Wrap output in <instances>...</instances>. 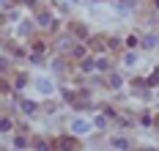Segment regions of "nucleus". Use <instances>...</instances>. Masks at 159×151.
I'll return each mask as SVG.
<instances>
[{"instance_id": "39448f33", "label": "nucleus", "mask_w": 159, "mask_h": 151, "mask_svg": "<svg viewBox=\"0 0 159 151\" xmlns=\"http://www.w3.org/2000/svg\"><path fill=\"white\" fill-rule=\"evenodd\" d=\"M110 146H112V149H129L132 143H129L126 137H112V140H110Z\"/></svg>"}, {"instance_id": "1a4fd4ad", "label": "nucleus", "mask_w": 159, "mask_h": 151, "mask_svg": "<svg viewBox=\"0 0 159 151\" xmlns=\"http://www.w3.org/2000/svg\"><path fill=\"white\" fill-rule=\"evenodd\" d=\"M14 146H16V149H25V146H28V140H25V137H14Z\"/></svg>"}, {"instance_id": "423d86ee", "label": "nucleus", "mask_w": 159, "mask_h": 151, "mask_svg": "<svg viewBox=\"0 0 159 151\" xmlns=\"http://www.w3.org/2000/svg\"><path fill=\"white\" fill-rule=\"evenodd\" d=\"M11 126H14V124H11L8 118H0V132H11Z\"/></svg>"}, {"instance_id": "7ed1b4c3", "label": "nucleus", "mask_w": 159, "mask_h": 151, "mask_svg": "<svg viewBox=\"0 0 159 151\" xmlns=\"http://www.w3.org/2000/svg\"><path fill=\"white\" fill-rule=\"evenodd\" d=\"M36 91H41V94H52L55 85H52V80H36Z\"/></svg>"}, {"instance_id": "f257e3e1", "label": "nucleus", "mask_w": 159, "mask_h": 151, "mask_svg": "<svg viewBox=\"0 0 159 151\" xmlns=\"http://www.w3.org/2000/svg\"><path fill=\"white\" fill-rule=\"evenodd\" d=\"M88 129H91V124H88V121H82V118H77V121H71V132L82 135V132H88Z\"/></svg>"}, {"instance_id": "0eeeda50", "label": "nucleus", "mask_w": 159, "mask_h": 151, "mask_svg": "<svg viewBox=\"0 0 159 151\" xmlns=\"http://www.w3.org/2000/svg\"><path fill=\"white\" fill-rule=\"evenodd\" d=\"M69 47H71V39H61V41H58V50H69Z\"/></svg>"}, {"instance_id": "9d476101", "label": "nucleus", "mask_w": 159, "mask_h": 151, "mask_svg": "<svg viewBox=\"0 0 159 151\" xmlns=\"http://www.w3.org/2000/svg\"><path fill=\"white\" fill-rule=\"evenodd\" d=\"M143 44H145V47H154V44H157V39H154V36H148V39H143Z\"/></svg>"}, {"instance_id": "f03ea898", "label": "nucleus", "mask_w": 159, "mask_h": 151, "mask_svg": "<svg viewBox=\"0 0 159 151\" xmlns=\"http://www.w3.org/2000/svg\"><path fill=\"white\" fill-rule=\"evenodd\" d=\"M36 25H39V28H49V25H52V17H49L47 11H39V14H36Z\"/></svg>"}, {"instance_id": "6e6552de", "label": "nucleus", "mask_w": 159, "mask_h": 151, "mask_svg": "<svg viewBox=\"0 0 159 151\" xmlns=\"http://www.w3.org/2000/svg\"><path fill=\"white\" fill-rule=\"evenodd\" d=\"M71 55L74 58H85V47H71Z\"/></svg>"}, {"instance_id": "9b49d317", "label": "nucleus", "mask_w": 159, "mask_h": 151, "mask_svg": "<svg viewBox=\"0 0 159 151\" xmlns=\"http://www.w3.org/2000/svg\"><path fill=\"white\" fill-rule=\"evenodd\" d=\"M6 69H8V63H6V61H0V71H6Z\"/></svg>"}, {"instance_id": "20e7f679", "label": "nucleus", "mask_w": 159, "mask_h": 151, "mask_svg": "<svg viewBox=\"0 0 159 151\" xmlns=\"http://www.w3.org/2000/svg\"><path fill=\"white\" fill-rule=\"evenodd\" d=\"M19 107H22V113H25V116H36V102L22 99V102H19Z\"/></svg>"}]
</instances>
